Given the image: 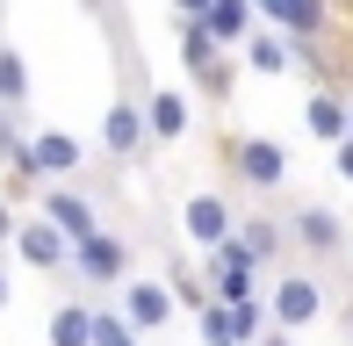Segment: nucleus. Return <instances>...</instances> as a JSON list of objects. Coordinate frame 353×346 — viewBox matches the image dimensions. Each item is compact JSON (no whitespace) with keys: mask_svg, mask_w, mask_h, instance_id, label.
I'll list each match as a JSON object with an SVG mask.
<instances>
[{"mask_svg":"<svg viewBox=\"0 0 353 346\" xmlns=\"http://www.w3.org/2000/svg\"><path fill=\"white\" fill-rule=\"evenodd\" d=\"M267 318H274V332H303V325L325 318V281L303 274V267H288V274L267 289Z\"/></svg>","mask_w":353,"mask_h":346,"instance_id":"nucleus-1","label":"nucleus"},{"mask_svg":"<svg viewBox=\"0 0 353 346\" xmlns=\"http://www.w3.org/2000/svg\"><path fill=\"white\" fill-rule=\"evenodd\" d=\"M72 281H87V289H123V281H130V238H123V231L79 238L72 245Z\"/></svg>","mask_w":353,"mask_h":346,"instance_id":"nucleus-2","label":"nucleus"},{"mask_svg":"<svg viewBox=\"0 0 353 346\" xmlns=\"http://www.w3.org/2000/svg\"><path fill=\"white\" fill-rule=\"evenodd\" d=\"M231 173H238V187H252V195H274L288 181V152L274 137H231Z\"/></svg>","mask_w":353,"mask_h":346,"instance_id":"nucleus-3","label":"nucleus"},{"mask_svg":"<svg viewBox=\"0 0 353 346\" xmlns=\"http://www.w3.org/2000/svg\"><path fill=\"white\" fill-rule=\"evenodd\" d=\"M37 216H43V224H58V231H65V245H79V238H94V231H101V216H94V202L79 195L72 181H43V187H37Z\"/></svg>","mask_w":353,"mask_h":346,"instance_id":"nucleus-4","label":"nucleus"},{"mask_svg":"<svg viewBox=\"0 0 353 346\" xmlns=\"http://www.w3.org/2000/svg\"><path fill=\"white\" fill-rule=\"evenodd\" d=\"M288 245H296V253H310V260H346V224L339 216L325 210V202H303L296 216H288Z\"/></svg>","mask_w":353,"mask_h":346,"instance_id":"nucleus-5","label":"nucleus"},{"mask_svg":"<svg viewBox=\"0 0 353 346\" xmlns=\"http://www.w3.org/2000/svg\"><path fill=\"white\" fill-rule=\"evenodd\" d=\"M116 310L137 325L144 339H152V332H166V325H173V310H181V303H173V289H166V281H152V274H130V281L116 289Z\"/></svg>","mask_w":353,"mask_h":346,"instance_id":"nucleus-6","label":"nucleus"},{"mask_svg":"<svg viewBox=\"0 0 353 346\" xmlns=\"http://www.w3.org/2000/svg\"><path fill=\"white\" fill-rule=\"evenodd\" d=\"M181 65L202 80V94H231V58H223V43L210 37V22H181Z\"/></svg>","mask_w":353,"mask_h":346,"instance_id":"nucleus-7","label":"nucleus"},{"mask_svg":"<svg viewBox=\"0 0 353 346\" xmlns=\"http://www.w3.org/2000/svg\"><path fill=\"white\" fill-rule=\"evenodd\" d=\"M14 253H22V267H37V274H72L65 231L43 224V216H22V224H14Z\"/></svg>","mask_w":353,"mask_h":346,"instance_id":"nucleus-8","label":"nucleus"},{"mask_svg":"<svg viewBox=\"0 0 353 346\" xmlns=\"http://www.w3.org/2000/svg\"><path fill=\"white\" fill-rule=\"evenodd\" d=\"M181 231L202 245V253H216V245L238 231V210L216 195V187H202V195H188V202H181Z\"/></svg>","mask_w":353,"mask_h":346,"instance_id":"nucleus-9","label":"nucleus"},{"mask_svg":"<svg viewBox=\"0 0 353 346\" xmlns=\"http://www.w3.org/2000/svg\"><path fill=\"white\" fill-rule=\"evenodd\" d=\"M210 296H216V303H252V296H267L260 289V267L238 253V238H223L210 253Z\"/></svg>","mask_w":353,"mask_h":346,"instance_id":"nucleus-10","label":"nucleus"},{"mask_svg":"<svg viewBox=\"0 0 353 346\" xmlns=\"http://www.w3.org/2000/svg\"><path fill=\"white\" fill-rule=\"evenodd\" d=\"M29 159H37L43 181H72V173L87 166V145H79L72 130H37L29 137Z\"/></svg>","mask_w":353,"mask_h":346,"instance_id":"nucleus-11","label":"nucleus"},{"mask_svg":"<svg viewBox=\"0 0 353 346\" xmlns=\"http://www.w3.org/2000/svg\"><path fill=\"white\" fill-rule=\"evenodd\" d=\"M252 8H260L281 37H317V29H332V0H252Z\"/></svg>","mask_w":353,"mask_h":346,"instance_id":"nucleus-12","label":"nucleus"},{"mask_svg":"<svg viewBox=\"0 0 353 346\" xmlns=\"http://www.w3.org/2000/svg\"><path fill=\"white\" fill-rule=\"evenodd\" d=\"M144 137H152L144 108H137V101H108V116H101V145L116 152V159H137V152H144Z\"/></svg>","mask_w":353,"mask_h":346,"instance_id":"nucleus-13","label":"nucleus"},{"mask_svg":"<svg viewBox=\"0 0 353 346\" xmlns=\"http://www.w3.org/2000/svg\"><path fill=\"white\" fill-rule=\"evenodd\" d=\"M144 123H152L159 145H173V137H188V123H195V101H188L181 87H159L152 101H144Z\"/></svg>","mask_w":353,"mask_h":346,"instance_id":"nucleus-14","label":"nucleus"},{"mask_svg":"<svg viewBox=\"0 0 353 346\" xmlns=\"http://www.w3.org/2000/svg\"><path fill=\"white\" fill-rule=\"evenodd\" d=\"M238 253L252 267H274L288 253V224H274V216H238Z\"/></svg>","mask_w":353,"mask_h":346,"instance_id":"nucleus-15","label":"nucleus"},{"mask_svg":"<svg viewBox=\"0 0 353 346\" xmlns=\"http://www.w3.org/2000/svg\"><path fill=\"white\" fill-rule=\"evenodd\" d=\"M303 123H310V137H325V145H339V137H353L346 94H332V87H317L310 101H303Z\"/></svg>","mask_w":353,"mask_h":346,"instance_id":"nucleus-16","label":"nucleus"},{"mask_svg":"<svg viewBox=\"0 0 353 346\" xmlns=\"http://www.w3.org/2000/svg\"><path fill=\"white\" fill-rule=\"evenodd\" d=\"M202 22H210V37L223 43V51H238V43L252 37V22H260V8H252V0H210Z\"/></svg>","mask_w":353,"mask_h":346,"instance_id":"nucleus-17","label":"nucleus"},{"mask_svg":"<svg viewBox=\"0 0 353 346\" xmlns=\"http://www.w3.org/2000/svg\"><path fill=\"white\" fill-rule=\"evenodd\" d=\"M238 51H245V65L260 72V80H281V72H288V58H296V43H288L281 29H252Z\"/></svg>","mask_w":353,"mask_h":346,"instance_id":"nucleus-18","label":"nucleus"},{"mask_svg":"<svg viewBox=\"0 0 353 346\" xmlns=\"http://www.w3.org/2000/svg\"><path fill=\"white\" fill-rule=\"evenodd\" d=\"M43 332H51V346H94V303H79V296H72V303H58Z\"/></svg>","mask_w":353,"mask_h":346,"instance_id":"nucleus-19","label":"nucleus"},{"mask_svg":"<svg viewBox=\"0 0 353 346\" xmlns=\"http://www.w3.org/2000/svg\"><path fill=\"white\" fill-rule=\"evenodd\" d=\"M94 346H144V332L123 318L116 303H94Z\"/></svg>","mask_w":353,"mask_h":346,"instance_id":"nucleus-20","label":"nucleus"},{"mask_svg":"<svg viewBox=\"0 0 353 346\" xmlns=\"http://www.w3.org/2000/svg\"><path fill=\"white\" fill-rule=\"evenodd\" d=\"M29 101V65L14 43H0V108H22Z\"/></svg>","mask_w":353,"mask_h":346,"instance_id":"nucleus-21","label":"nucleus"},{"mask_svg":"<svg viewBox=\"0 0 353 346\" xmlns=\"http://www.w3.org/2000/svg\"><path fill=\"white\" fill-rule=\"evenodd\" d=\"M195 325H202V346H238V325H231V303H210V310H195Z\"/></svg>","mask_w":353,"mask_h":346,"instance_id":"nucleus-22","label":"nucleus"},{"mask_svg":"<svg viewBox=\"0 0 353 346\" xmlns=\"http://www.w3.org/2000/svg\"><path fill=\"white\" fill-rule=\"evenodd\" d=\"M332 166H339V181L353 187V137H339V145H332Z\"/></svg>","mask_w":353,"mask_h":346,"instance_id":"nucleus-23","label":"nucleus"},{"mask_svg":"<svg viewBox=\"0 0 353 346\" xmlns=\"http://www.w3.org/2000/svg\"><path fill=\"white\" fill-rule=\"evenodd\" d=\"M210 14V0H173V22H202Z\"/></svg>","mask_w":353,"mask_h":346,"instance_id":"nucleus-24","label":"nucleus"},{"mask_svg":"<svg viewBox=\"0 0 353 346\" xmlns=\"http://www.w3.org/2000/svg\"><path fill=\"white\" fill-rule=\"evenodd\" d=\"M14 224H22V216H14L8 202H0V245H14Z\"/></svg>","mask_w":353,"mask_h":346,"instance_id":"nucleus-25","label":"nucleus"},{"mask_svg":"<svg viewBox=\"0 0 353 346\" xmlns=\"http://www.w3.org/2000/svg\"><path fill=\"white\" fill-rule=\"evenodd\" d=\"M260 346H296V332H267V339H260Z\"/></svg>","mask_w":353,"mask_h":346,"instance_id":"nucleus-26","label":"nucleus"},{"mask_svg":"<svg viewBox=\"0 0 353 346\" xmlns=\"http://www.w3.org/2000/svg\"><path fill=\"white\" fill-rule=\"evenodd\" d=\"M8 296H14V289H8V267H0V310H8Z\"/></svg>","mask_w":353,"mask_h":346,"instance_id":"nucleus-27","label":"nucleus"},{"mask_svg":"<svg viewBox=\"0 0 353 346\" xmlns=\"http://www.w3.org/2000/svg\"><path fill=\"white\" fill-rule=\"evenodd\" d=\"M346 332H353V303H346Z\"/></svg>","mask_w":353,"mask_h":346,"instance_id":"nucleus-28","label":"nucleus"},{"mask_svg":"<svg viewBox=\"0 0 353 346\" xmlns=\"http://www.w3.org/2000/svg\"><path fill=\"white\" fill-rule=\"evenodd\" d=\"M346 116H353V87H346Z\"/></svg>","mask_w":353,"mask_h":346,"instance_id":"nucleus-29","label":"nucleus"},{"mask_svg":"<svg viewBox=\"0 0 353 346\" xmlns=\"http://www.w3.org/2000/svg\"><path fill=\"white\" fill-rule=\"evenodd\" d=\"M346 260H353V245H346Z\"/></svg>","mask_w":353,"mask_h":346,"instance_id":"nucleus-30","label":"nucleus"}]
</instances>
